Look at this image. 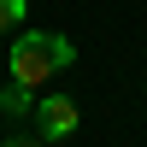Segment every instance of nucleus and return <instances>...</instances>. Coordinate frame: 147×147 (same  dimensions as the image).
I'll list each match as a JSON object with an SVG mask.
<instances>
[{
    "mask_svg": "<svg viewBox=\"0 0 147 147\" xmlns=\"http://www.w3.org/2000/svg\"><path fill=\"white\" fill-rule=\"evenodd\" d=\"M0 112L30 118V112H35V88H24V82H6V88H0Z\"/></svg>",
    "mask_w": 147,
    "mask_h": 147,
    "instance_id": "obj_3",
    "label": "nucleus"
},
{
    "mask_svg": "<svg viewBox=\"0 0 147 147\" xmlns=\"http://www.w3.org/2000/svg\"><path fill=\"white\" fill-rule=\"evenodd\" d=\"M71 59H77L71 35H59V30H24L18 41H12V53H6V71H12V82H24V88H41L47 77L71 71Z\"/></svg>",
    "mask_w": 147,
    "mask_h": 147,
    "instance_id": "obj_1",
    "label": "nucleus"
},
{
    "mask_svg": "<svg viewBox=\"0 0 147 147\" xmlns=\"http://www.w3.org/2000/svg\"><path fill=\"white\" fill-rule=\"evenodd\" d=\"M30 118H35V136H41V141H65V136H77V100H65V94H41Z\"/></svg>",
    "mask_w": 147,
    "mask_h": 147,
    "instance_id": "obj_2",
    "label": "nucleus"
},
{
    "mask_svg": "<svg viewBox=\"0 0 147 147\" xmlns=\"http://www.w3.org/2000/svg\"><path fill=\"white\" fill-rule=\"evenodd\" d=\"M24 12H30L24 0H0V35H6V30H18V24H24Z\"/></svg>",
    "mask_w": 147,
    "mask_h": 147,
    "instance_id": "obj_4",
    "label": "nucleus"
},
{
    "mask_svg": "<svg viewBox=\"0 0 147 147\" xmlns=\"http://www.w3.org/2000/svg\"><path fill=\"white\" fill-rule=\"evenodd\" d=\"M0 147H47V141H41V136H6Z\"/></svg>",
    "mask_w": 147,
    "mask_h": 147,
    "instance_id": "obj_5",
    "label": "nucleus"
}]
</instances>
